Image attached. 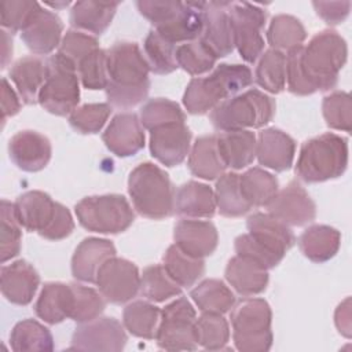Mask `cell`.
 Returning a JSON list of instances; mask_svg holds the SVG:
<instances>
[{
    "mask_svg": "<svg viewBox=\"0 0 352 352\" xmlns=\"http://www.w3.org/2000/svg\"><path fill=\"white\" fill-rule=\"evenodd\" d=\"M341 246V234L326 224H314L304 230L298 238L301 253L314 263H326L333 258Z\"/></svg>",
    "mask_w": 352,
    "mask_h": 352,
    "instance_id": "obj_32",
    "label": "cell"
},
{
    "mask_svg": "<svg viewBox=\"0 0 352 352\" xmlns=\"http://www.w3.org/2000/svg\"><path fill=\"white\" fill-rule=\"evenodd\" d=\"M19 224L30 232H37L48 241L67 238L74 230L69 209L55 202L47 192L32 190L21 194L14 202Z\"/></svg>",
    "mask_w": 352,
    "mask_h": 352,
    "instance_id": "obj_5",
    "label": "cell"
},
{
    "mask_svg": "<svg viewBox=\"0 0 352 352\" xmlns=\"http://www.w3.org/2000/svg\"><path fill=\"white\" fill-rule=\"evenodd\" d=\"M239 187L243 198L252 208L267 206L279 190L278 179L257 166L239 175Z\"/></svg>",
    "mask_w": 352,
    "mask_h": 352,
    "instance_id": "obj_35",
    "label": "cell"
},
{
    "mask_svg": "<svg viewBox=\"0 0 352 352\" xmlns=\"http://www.w3.org/2000/svg\"><path fill=\"white\" fill-rule=\"evenodd\" d=\"M322 113L326 125L336 131L351 132L352 129V99L348 92L334 91L323 98Z\"/></svg>",
    "mask_w": 352,
    "mask_h": 352,
    "instance_id": "obj_48",
    "label": "cell"
},
{
    "mask_svg": "<svg viewBox=\"0 0 352 352\" xmlns=\"http://www.w3.org/2000/svg\"><path fill=\"white\" fill-rule=\"evenodd\" d=\"M348 166V140L337 133H322L302 143L296 175L305 183H322L344 175Z\"/></svg>",
    "mask_w": 352,
    "mask_h": 352,
    "instance_id": "obj_6",
    "label": "cell"
},
{
    "mask_svg": "<svg viewBox=\"0 0 352 352\" xmlns=\"http://www.w3.org/2000/svg\"><path fill=\"white\" fill-rule=\"evenodd\" d=\"M162 265L180 287L192 286L205 272L204 258H195L183 253L175 243L166 249Z\"/></svg>",
    "mask_w": 352,
    "mask_h": 352,
    "instance_id": "obj_38",
    "label": "cell"
},
{
    "mask_svg": "<svg viewBox=\"0 0 352 352\" xmlns=\"http://www.w3.org/2000/svg\"><path fill=\"white\" fill-rule=\"evenodd\" d=\"M214 191L205 183L190 180L175 194V212L186 219H212L216 213Z\"/></svg>",
    "mask_w": 352,
    "mask_h": 352,
    "instance_id": "obj_29",
    "label": "cell"
},
{
    "mask_svg": "<svg viewBox=\"0 0 352 352\" xmlns=\"http://www.w3.org/2000/svg\"><path fill=\"white\" fill-rule=\"evenodd\" d=\"M126 333L124 324L116 318L103 316L94 320L78 323L72 336L70 349L120 352L125 348Z\"/></svg>",
    "mask_w": 352,
    "mask_h": 352,
    "instance_id": "obj_14",
    "label": "cell"
},
{
    "mask_svg": "<svg viewBox=\"0 0 352 352\" xmlns=\"http://www.w3.org/2000/svg\"><path fill=\"white\" fill-rule=\"evenodd\" d=\"M128 192L135 210L147 219L161 220L175 212L176 190L169 175L153 162H142L128 177Z\"/></svg>",
    "mask_w": 352,
    "mask_h": 352,
    "instance_id": "obj_4",
    "label": "cell"
},
{
    "mask_svg": "<svg viewBox=\"0 0 352 352\" xmlns=\"http://www.w3.org/2000/svg\"><path fill=\"white\" fill-rule=\"evenodd\" d=\"M176 44L164 38L155 29H151L143 44V55L150 72L155 74H169L179 66L176 62Z\"/></svg>",
    "mask_w": 352,
    "mask_h": 352,
    "instance_id": "obj_43",
    "label": "cell"
},
{
    "mask_svg": "<svg viewBox=\"0 0 352 352\" xmlns=\"http://www.w3.org/2000/svg\"><path fill=\"white\" fill-rule=\"evenodd\" d=\"M40 285V275L26 260H16L0 270V287L3 296L15 305L32 302Z\"/></svg>",
    "mask_w": 352,
    "mask_h": 352,
    "instance_id": "obj_23",
    "label": "cell"
},
{
    "mask_svg": "<svg viewBox=\"0 0 352 352\" xmlns=\"http://www.w3.org/2000/svg\"><path fill=\"white\" fill-rule=\"evenodd\" d=\"M11 349L15 352L52 351L54 338L51 331L34 319H23L18 322L10 334Z\"/></svg>",
    "mask_w": 352,
    "mask_h": 352,
    "instance_id": "obj_39",
    "label": "cell"
},
{
    "mask_svg": "<svg viewBox=\"0 0 352 352\" xmlns=\"http://www.w3.org/2000/svg\"><path fill=\"white\" fill-rule=\"evenodd\" d=\"M296 154V142L278 128H265L256 138V157L260 165L275 172L289 170Z\"/></svg>",
    "mask_w": 352,
    "mask_h": 352,
    "instance_id": "obj_24",
    "label": "cell"
},
{
    "mask_svg": "<svg viewBox=\"0 0 352 352\" xmlns=\"http://www.w3.org/2000/svg\"><path fill=\"white\" fill-rule=\"evenodd\" d=\"M197 314L186 297L169 302L162 311L155 334L157 345L166 351H194L197 342Z\"/></svg>",
    "mask_w": 352,
    "mask_h": 352,
    "instance_id": "obj_11",
    "label": "cell"
},
{
    "mask_svg": "<svg viewBox=\"0 0 352 352\" xmlns=\"http://www.w3.org/2000/svg\"><path fill=\"white\" fill-rule=\"evenodd\" d=\"M173 239L183 253L195 258H204L216 250L219 234L210 221L182 219L175 224Z\"/></svg>",
    "mask_w": 352,
    "mask_h": 352,
    "instance_id": "obj_22",
    "label": "cell"
},
{
    "mask_svg": "<svg viewBox=\"0 0 352 352\" xmlns=\"http://www.w3.org/2000/svg\"><path fill=\"white\" fill-rule=\"evenodd\" d=\"M47 6H50V7H54V8H60V7H67L70 3L69 1H63V3H45Z\"/></svg>",
    "mask_w": 352,
    "mask_h": 352,
    "instance_id": "obj_60",
    "label": "cell"
},
{
    "mask_svg": "<svg viewBox=\"0 0 352 352\" xmlns=\"http://www.w3.org/2000/svg\"><path fill=\"white\" fill-rule=\"evenodd\" d=\"M220 157L227 168L242 169L256 158V135L249 129L224 131L216 135Z\"/></svg>",
    "mask_w": 352,
    "mask_h": 352,
    "instance_id": "obj_31",
    "label": "cell"
},
{
    "mask_svg": "<svg viewBox=\"0 0 352 352\" xmlns=\"http://www.w3.org/2000/svg\"><path fill=\"white\" fill-rule=\"evenodd\" d=\"M63 23L52 11L41 6L21 32V38L36 55H48L62 41Z\"/></svg>",
    "mask_w": 352,
    "mask_h": 352,
    "instance_id": "obj_21",
    "label": "cell"
},
{
    "mask_svg": "<svg viewBox=\"0 0 352 352\" xmlns=\"http://www.w3.org/2000/svg\"><path fill=\"white\" fill-rule=\"evenodd\" d=\"M246 227L250 236L279 261L283 260L287 250L296 242L290 227L270 213L256 212L250 214Z\"/></svg>",
    "mask_w": 352,
    "mask_h": 352,
    "instance_id": "obj_19",
    "label": "cell"
},
{
    "mask_svg": "<svg viewBox=\"0 0 352 352\" xmlns=\"http://www.w3.org/2000/svg\"><path fill=\"white\" fill-rule=\"evenodd\" d=\"M74 212L85 230L99 234L124 232L135 220L132 206L120 194L85 197L76 204Z\"/></svg>",
    "mask_w": 352,
    "mask_h": 352,
    "instance_id": "obj_10",
    "label": "cell"
},
{
    "mask_svg": "<svg viewBox=\"0 0 352 352\" xmlns=\"http://www.w3.org/2000/svg\"><path fill=\"white\" fill-rule=\"evenodd\" d=\"M188 169L204 180L219 179L227 169L219 148L216 135L199 136L188 153Z\"/></svg>",
    "mask_w": 352,
    "mask_h": 352,
    "instance_id": "obj_34",
    "label": "cell"
},
{
    "mask_svg": "<svg viewBox=\"0 0 352 352\" xmlns=\"http://www.w3.org/2000/svg\"><path fill=\"white\" fill-rule=\"evenodd\" d=\"M139 293L153 302H162L182 293V287L168 275L164 265L153 264L143 270L140 275Z\"/></svg>",
    "mask_w": 352,
    "mask_h": 352,
    "instance_id": "obj_44",
    "label": "cell"
},
{
    "mask_svg": "<svg viewBox=\"0 0 352 352\" xmlns=\"http://www.w3.org/2000/svg\"><path fill=\"white\" fill-rule=\"evenodd\" d=\"M116 256V246L103 238H85L76 248L72 257V275L87 283H95L102 264Z\"/></svg>",
    "mask_w": 352,
    "mask_h": 352,
    "instance_id": "obj_25",
    "label": "cell"
},
{
    "mask_svg": "<svg viewBox=\"0 0 352 352\" xmlns=\"http://www.w3.org/2000/svg\"><path fill=\"white\" fill-rule=\"evenodd\" d=\"M275 109L276 104L271 96L252 88L217 104L209 118L220 132L261 128L272 121Z\"/></svg>",
    "mask_w": 352,
    "mask_h": 352,
    "instance_id": "obj_7",
    "label": "cell"
},
{
    "mask_svg": "<svg viewBox=\"0 0 352 352\" xmlns=\"http://www.w3.org/2000/svg\"><path fill=\"white\" fill-rule=\"evenodd\" d=\"M107 150L121 158L132 157L144 147V132L135 113H120L113 117L102 135Z\"/></svg>",
    "mask_w": 352,
    "mask_h": 352,
    "instance_id": "obj_20",
    "label": "cell"
},
{
    "mask_svg": "<svg viewBox=\"0 0 352 352\" xmlns=\"http://www.w3.org/2000/svg\"><path fill=\"white\" fill-rule=\"evenodd\" d=\"M312 6L327 25L342 23L351 10V1H314Z\"/></svg>",
    "mask_w": 352,
    "mask_h": 352,
    "instance_id": "obj_56",
    "label": "cell"
},
{
    "mask_svg": "<svg viewBox=\"0 0 352 352\" xmlns=\"http://www.w3.org/2000/svg\"><path fill=\"white\" fill-rule=\"evenodd\" d=\"M161 311L151 302L136 300L122 311V324L132 336L146 340L155 338Z\"/></svg>",
    "mask_w": 352,
    "mask_h": 352,
    "instance_id": "obj_37",
    "label": "cell"
},
{
    "mask_svg": "<svg viewBox=\"0 0 352 352\" xmlns=\"http://www.w3.org/2000/svg\"><path fill=\"white\" fill-rule=\"evenodd\" d=\"M45 74L47 60L36 55L23 56L11 66L10 78L25 104L38 103V94L45 81Z\"/></svg>",
    "mask_w": 352,
    "mask_h": 352,
    "instance_id": "obj_30",
    "label": "cell"
},
{
    "mask_svg": "<svg viewBox=\"0 0 352 352\" xmlns=\"http://www.w3.org/2000/svg\"><path fill=\"white\" fill-rule=\"evenodd\" d=\"M191 138L186 122L155 128L150 131V153L165 166L180 165L191 150Z\"/></svg>",
    "mask_w": 352,
    "mask_h": 352,
    "instance_id": "obj_16",
    "label": "cell"
},
{
    "mask_svg": "<svg viewBox=\"0 0 352 352\" xmlns=\"http://www.w3.org/2000/svg\"><path fill=\"white\" fill-rule=\"evenodd\" d=\"M77 74L84 88L91 91L107 87V56L106 50L96 48L77 63Z\"/></svg>",
    "mask_w": 352,
    "mask_h": 352,
    "instance_id": "obj_50",
    "label": "cell"
},
{
    "mask_svg": "<svg viewBox=\"0 0 352 352\" xmlns=\"http://www.w3.org/2000/svg\"><path fill=\"white\" fill-rule=\"evenodd\" d=\"M120 3L113 1H77L70 10V25L77 30H85L100 36L110 26Z\"/></svg>",
    "mask_w": 352,
    "mask_h": 352,
    "instance_id": "obj_33",
    "label": "cell"
},
{
    "mask_svg": "<svg viewBox=\"0 0 352 352\" xmlns=\"http://www.w3.org/2000/svg\"><path fill=\"white\" fill-rule=\"evenodd\" d=\"M228 14L235 48L245 62L254 63L264 52L261 30L267 21V11L257 4L230 1Z\"/></svg>",
    "mask_w": 352,
    "mask_h": 352,
    "instance_id": "obj_12",
    "label": "cell"
},
{
    "mask_svg": "<svg viewBox=\"0 0 352 352\" xmlns=\"http://www.w3.org/2000/svg\"><path fill=\"white\" fill-rule=\"evenodd\" d=\"M197 342L205 349H224L230 340V326L221 314L202 312L197 319Z\"/></svg>",
    "mask_w": 352,
    "mask_h": 352,
    "instance_id": "obj_47",
    "label": "cell"
},
{
    "mask_svg": "<svg viewBox=\"0 0 352 352\" xmlns=\"http://www.w3.org/2000/svg\"><path fill=\"white\" fill-rule=\"evenodd\" d=\"M334 322L341 334L351 337V298L346 297L336 309Z\"/></svg>",
    "mask_w": 352,
    "mask_h": 352,
    "instance_id": "obj_58",
    "label": "cell"
},
{
    "mask_svg": "<svg viewBox=\"0 0 352 352\" xmlns=\"http://www.w3.org/2000/svg\"><path fill=\"white\" fill-rule=\"evenodd\" d=\"M8 155L16 168L25 172H38L51 160V142L37 131H19L8 142Z\"/></svg>",
    "mask_w": 352,
    "mask_h": 352,
    "instance_id": "obj_17",
    "label": "cell"
},
{
    "mask_svg": "<svg viewBox=\"0 0 352 352\" xmlns=\"http://www.w3.org/2000/svg\"><path fill=\"white\" fill-rule=\"evenodd\" d=\"M206 1H186L179 12L166 23L154 28L168 41L188 43L198 40L204 29V8Z\"/></svg>",
    "mask_w": 352,
    "mask_h": 352,
    "instance_id": "obj_27",
    "label": "cell"
},
{
    "mask_svg": "<svg viewBox=\"0 0 352 352\" xmlns=\"http://www.w3.org/2000/svg\"><path fill=\"white\" fill-rule=\"evenodd\" d=\"M176 62L191 76H201L210 72L217 62L212 51L198 38L176 47Z\"/></svg>",
    "mask_w": 352,
    "mask_h": 352,
    "instance_id": "obj_46",
    "label": "cell"
},
{
    "mask_svg": "<svg viewBox=\"0 0 352 352\" xmlns=\"http://www.w3.org/2000/svg\"><path fill=\"white\" fill-rule=\"evenodd\" d=\"M272 312L264 298H246L231 312L232 340L241 352L270 351L272 336Z\"/></svg>",
    "mask_w": 352,
    "mask_h": 352,
    "instance_id": "obj_8",
    "label": "cell"
},
{
    "mask_svg": "<svg viewBox=\"0 0 352 352\" xmlns=\"http://www.w3.org/2000/svg\"><path fill=\"white\" fill-rule=\"evenodd\" d=\"M74 293V307L72 318L77 323H85L100 316L106 308V298L102 293L81 283H72Z\"/></svg>",
    "mask_w": 352,
    "mask_h": 352,
    "instance_id": "obj_52",
    "label": "cell"
},
{
    "mask_svg": "<svg viewBox=\"0 0 352 352\" xmlns=\"http://www.w3.org/2000/svg\"><path fill=\"white\" fill-rule=\"evenodd\" d=\"M96 48H99V43L95 36L77 29H70L62 37L58 52L70 59L77 66V63L84 56H87Z\"/></svg>",
    "mask_w": 352,
    "mask_h": 352,
    "instance_id": "obj_54",
    "label": "cell"
},
{
    "mask_svg": "<svg viewBox=\"0 0 352 352\" xmlns=\"http://www.w3.org/2000/svg\"><path fill=\"white\" fill-rule=\"evenodd\" d=\"M73 307L74 293L72 283L47 282L37 297L34 312L45 323L56 324L72 318Z\"/></svg>",
    "mask_w": 352,
    "mask_h": 352,
    "instance_id": "obj_28",
    "label": "cell"
},
{
    "mask_svg": "<svg viewBox=\"0 0 352 352\" xmlns=\"http://www.w3.org/2000/svg\"><path fill=\"white\" fill-rule=\"evenodd\" d=\"M95 283L106 301L125 304L139 293L140 274L132 261L114 256L102 264Z\"/></svg>",
    "mask_w": 352,
    "mask_h": 352,
    "instance_id": "obj_13",
    "label": "cell"
},
{
    "mask_svg": "<svg viewBox=\"0 0 352 352\" xmlns=\"http://www.w3.org/2000/svg\"><path fill=\"white\" fill-rule=\"evenodd\" d=\"M253 82L252 72L239 63H220L205 77H194L183 95L187 113L201 116L212 111L221 102L235 96Z\"/></svg>",
    "mask_w": 352,
    "mask_h": 352,
    "instance_id": "obj_3",
    "label": "cell"
},
{
    "mask_svg": "<svg viewBox=\"0 0 352 352\" xmlns=\"http://www.w3.org/2000/svg\"><path fill=\"white\" fill-rule=\"evenodd\" d=\"M224 275L230 286L243 297L263 293L270 279L268 270L264 265L239 254L228 260Z\"/></svg>",
    "mask_w": 352,
    "mask_h": 352,
    "instance_id": "obj_26",
    "label": "cell"
},
{
    "mask_svg": "<svg viewBox=\"0 0 352 352\" xmlns=\"http://www.w3.org/2000/svg\"><path fill=\"white\" fill-rule=\"evenodd\" d=\"M214 199L219 213L224 217H241L252 209L241 192L239 175L235 172H224L217 179Z\"/></svg>",
    "mask_w": 352,
    "mask_h": 352,
    "instance_id": "obj_41",
    "label": "cell"
},
{
    "mask_svg": "<svg viewBox=\"0 0 352 352\" xmlns=\"http://www.w3.org/2000/svg\"><path fill=\"white\" fill-rule=\"evenodd\" d=\"M80 102L76 65L59 52L47 59L45 81L38 94L40 106L51 114L70 116Z\"/></svg>",
    "mask_w": 352,
    "mask_h": 352,
    "instance_id": "obj_9",
    "label": "cell"
},
{
    "mask_svg": "<svg viewBox=\"0 0 352 352\" xmlns=\"http://www.w3.org/2000/svg\"><path fill=\"white\" fill-rule=\"evenodd\" d=\"M139 118L143 128L153 131L164 125L184 122L186 114L176 102L165 98H154L142 106Z\"/></svg>",
    "mask_w": 352,
    "mask_h": 352,
    "instance_id": "obj_45",
    "label": "cell"
},
{
    "mask_svg": "<svg viewBox=\"0 0 352 352\" xmlns=\"http://www.w3.org/2000/svg\"><path fill=\"white\" fill-rule=\"evenodd\" d=\"M265 208L267 213L294 227L309 224L316 217L314 199L297 180H292L282 190H278Z\"/></svg>",
    "mask_w": 352,
    "mask_h": 352,
    "instance_id": "obj_15",
    "label": "cell"
},
{
    "mask_svg": "<svg viewBox=\"0 0 352 352\" xmlns=\"http://www.w3.org/2000/svg\"><path fill=\"white\" fill-rule=\"evenodd\" d=\"M21 110V98L14 91L6 77L1 80V121L6 122L8 117L18 114Z\"/></svg>",
    "mask_w": 352,
    "mask_h": 352,
    "instance_id": "obj_57",
    "label": "cell"
},
{
    "mask_svg": "<svg viewBox=\"0 0 352 352\" xmlns=\"http://www.w3.org/2000/svg\"><path fill=\"white\" fill-rule=\"evenodd\" d=\"M228 4L230 1H209L204 8V29L199 40L217 59L230 55L235 48Z\"/></svg>",
    "mask_w": 352,
    "mask_h": 352,
    "instance_id": "obj_18",
    "label": "cell"
},
{
    "mask_svg": "<svg viewBox=\"0 0 352 352\" xmlns=\"http://www.w3.org/2000/svg\"><path fill=\"white\" fill-rule=\"evenodd\" d=\"M12 33L6 29H1V69H6L11 56H12Z\"/></svg>",
    "mask_w": 352,
    "mask_h": 352,
    "instance_id": "obj_59",
    "label": "cell"
},
{
    "mask_svg": "<svg viewBox=\"0 0 352 352\" xmlns=\"http://www.w3.org/2000/svg\"><path fill=\"white\" fill-rule=\"evenodd\" d=\"M37 1L26 0H6L0 4V22L3 29L10 33L22 32L33 14L38 10Z\"/></svg>",
    "mask_w": 352,
    "mask_h": 352,
    "instance_id": "obj_53",
    "label": "cell"
},
{
    "mask_svg": "<svg viewBox=\"0 0 352 352\" xmlns=\"http://www.w3.org/2000/svg\"><path fill=\"white\" fill-rule=\"evenodd\" d=\"M111 114L109 103H85L69 116L70 126L82 135L98 133Z\"/></svg>",
    "mask_w": 352,
    "mask_h": 352,
    "instance_id": "obj_51",
    "label": "cell"
},
{
    "mask_svg": "<svg viewBox=\"0 0 352 352\" xmlns=\"http://www.w3.org/2000/svg\"><path fill=\"white\" fill-rule=\"evenodd\" d=\"M190 296L201 312L226 314L235 305V296L224 282L219 279H205L198 283Z\"/></svg>",
    "mask_w": 352,
    "mask_h": 352,
    "instance_id": "obj_36",
    "label": "cell"
},
{
    "mask_svg": "<svg viewBox=\"0 0 352 352\" xmlns=\"http://www.w3.org/2000/svg\"><path fill=\"white\" fill-rule=\"evenodd\" d=\"M258 87L271 94H280L286 87V54L274 48L264 51L254 72Z\"/></svg>",
    "mask_w": 352,
    "mask_h": 352,
    "instance_id": "obj_42",
    "label": "cell"
},
{
    "mask_svg": "<svg viewBox=\"0 0 352 352\" xmlns=\"http://www.w3.org/2000/svg\"><path fill=\"white\" fill-rule=\"evenodd\" d=\"M106 98L111 107L132 109L142 103L150 91L148 63L133 41H117L109 50Z\"/></svg>",
    "mask_w": 352,
    "mask_h": 352,
    "instance_id": "obj_2",
    "label": "cell"
},
{
    "mask_svg": "<svg viewBox=\"0 0 352 352\" xmlns=\"http://www.w3.org/2000/svg\"><path fill=\"white\" fill-rule=\"evenodd\" d=\"M307 38V30L293 15H275L267 29V40L271 48L278 51H292L302 45Z\"/></svg>",
    "mask_w": 352,
    "mask_h": 352,
    "instance_id": "obj_40",
    "label": "cell"
},
{
    "mask_svg": "<svg viewBox=\"0 0 352 352\" xmlns=\"http://www.w3.org/2000/svg\"><path fill=\"white\" fill-rule=\"evenodd\" d=\"M21 224L15 214V206L7 199H1V248L0 258L6 261L16 257L21 252L22 232Z\"/></svg>",
    "mask_w": 352,
    "mask_h": 352,
    "instance_id": "obj_49",
    "label": "cell"
},
{
    "mask_svg": "<svg viewBox=\"0 0 352 352\" xmlns=\"http://www.w3.org/2000/svg\"><path fill=\"white\" fill-rule=\"evenodd\" d=\"M348 56L346 41L338 32L326 29L309 43L286 54L287 89L293 95L307 96L316 91L333 89Z\"/></svg>",
    "mask_w": 352,
    "mask_h": 352,
    "instance_id": "obj_1",
    "label": "cell"
},
{
    "mask_svg": "<svg viewBox=\"0 0 352 352\" xmlns=\"http://www.w3.org/2000/svg\"><path fill=\"white\" fill-rule=\"evenodd\" d=\"M183 1L170 0H139L136 1L138 11L147 21L153 23L154 28L170 21L182 8Z\"/></svg>",
    "mask_w": 352,
    "mask_h": 352,
    "instance_id": "obj_55",
    "label": "cell"
}]
</instances>
